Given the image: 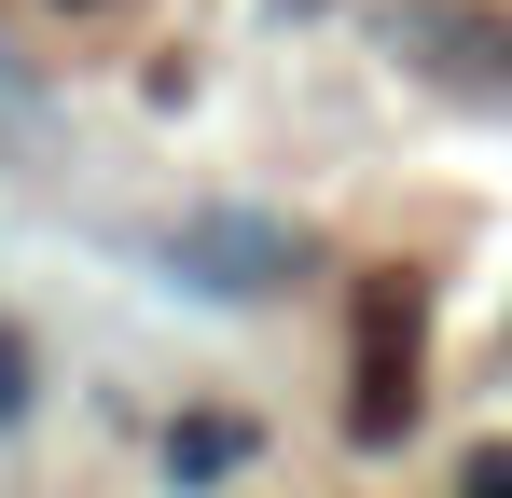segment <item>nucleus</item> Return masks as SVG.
Segmentation results:
<instances>
[{"mask_svg": "<svg viewBox=\"0 0 512 498\" xmlns=\"http://www.w3.org/2000/svg\"><path fill=\"white\" fill-rule=\"evenodd\" d=\"M471 498H512V443H485V457H471Z\"/></svg>", "mask_w": 512, "mask_h": 498, "instance_id": "f03ea898", "label": "nucleus"}, {"mask_svg": "<svg viewBox=\"0 0 512 498\" xmlns=\"http://www.w3.org/2000/svg\"><path fill=\"white\" fill-rule=\"evenodd\" d=\"M360 360H346V429L360 443H402L416 429V332H429V291L416 277H360Z\"/></svg>", "mask_w": 512, "mask_h": 498, "instance_id": "f257e3e1", "label": "nucleus"}]
</instances>
